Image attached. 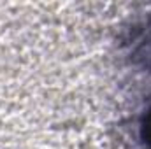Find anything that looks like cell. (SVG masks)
Masks as SVG:
<instances>
[{"mask_svg":"<svg viewBox=\"0 0 151 149\" xmlns=\"http://www.w3.org/2000/svg\"><path fill=\"white\" fill-rule=\"evenodd\" d=\"M134 56L144 67L151 69V25L146 28V32L142 34V37L137 44V47L134 49Z\"/></svg>","mask_w":151,"mask_h":149,"instance_id":"1","label":"cell"},{"mask_svg":"<svg viewBox=\"0 0 151 149\" xmlns=\"http://www.w3.org/2000/svg\"><path fill=\"white\" fill-rule=\"evenodd\" d=\"M141 137H142L144 144L151 149V105L146 111V114L142 116V121H141Z\"/></svg>","mask_w":151,"mask_h":149,"instance_id":"2","label":"cell"}]
</instances>
